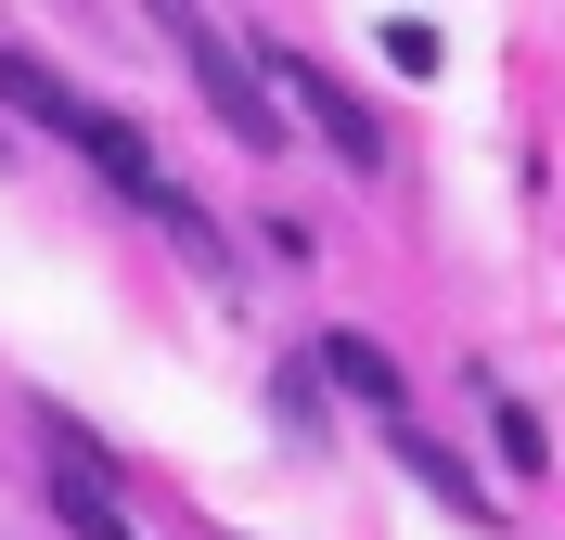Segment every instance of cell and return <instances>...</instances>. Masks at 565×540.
<instances>
[{
  "label": "cell",
  "instance_id": "6da1fadb",
  "mask_svg": "<svg viewBox=\"0 0 565 540\" xmlns=\"http://www.w3.org/2000/svg\"><path fill=\"white\" fill-rule=\"evenodd\" d=\"M154 39H168L180 65H193V91L232 116V142H245V155H296V142H282V91L257 77V52L218 27V13H180V0H168V13H154Z\"/></svg>",
  "mask_w": 565,
  "mask_h": 540
},
{
  "label": "cell",
  "instance_id": "7a4b0ae2",
  "mask_svg": "<svg viewBox=\"0 0 565 540\" xmlns=\"http://www.w3.org/2000/svg\"><path fill=\"white\" fill-rule=\"evenodd\" d=\"M245 52H257V77H270L282 104H296V116H309V129H321V155H334V168H360V180L386 168V116L360 104L348 77L321 65V52H296V39H245Z\"/></svg>",
  "mask_w": 565,
  "mask_h": 540
},
{
  "label": "cell",
  "instance_id": "3957f363",
  "mask_svg": "<svg viewBox=\"0 0 565 540\" xmlns=\"http://www.w3.org/2000/svg\"><path fill=\"white\" fill-rule=\"evenodd\" d=\"M321 387H348V399H373V412H386V425H398V412H412V373H398V348H386V335H360V322H334V335H321Z\"/></svg>",
  "mask_w": 565,
  "mask_h": 540
},
{
  "label": "cell",
  "instance_id": "277c9868",
  "mask_svg": "<svg viewBox=\"0 0 565 540\" xmlns=\"http://www.w3.org/2000/svg\"><path fill=\"white\" fill-rule=\"evenodd\" d=\"M0 104L26 116V129H52V142H77V129H90V91H77V77H52L39 52H13V39H0Z\"/></svg>",
  "mask_w": 565,
  "mask_h": 540
},
{
  "label": "cell",
  "instance_id": "5b68a950",
  "mask_svg": "<svg viewBox=\"0 0 565 540\" xmlns=\"http://www.w3.org/2000/svg\"><path fill=\"white\" fill-rule=\"evenodd\" d=\"M386 451H398V464H412V489H424V502H450V515H476V528H489V476L462 464V451H437V437H424L412 412H398V425H386Z\"/></svg>",
  "mask_w": 565,
  "mask_h": 540
},
{
  "label": "cell",
  "instance_id": "8992f818",
  "mask_svg": "<svg viewBox=\"0 0 565 540\" xmlns=\"http://www.w3.org/2000/svg\"><path fill=\"white\" fill-rule=\"evenodd\" d=\"M77 155H90V168H104V193H129V207H154V193H168V168H154V142H141V129H129L116 104H90V129H77Z\"/></svg>",
  "mask_w": 565,
  "mask_h": 540
},
{
  "label": "cell",
  "instance_id": "52a82bcc",
  "mask_svg": "<svg viewBox=\"0 0 565 540\" xmlns=\"http://www.w3.org/2000/svg\"><path fill=\"white\" fill-rule=\"evenodd\" d=\"M39 489H52V515H65L77 540H141V528H129V502H116V476H90V464H52Z\"/></svg>",
  "mask_w": 565,
  "mask_h": 540
},
{
  "label": "cell",
  "instance_id": "ba28073f",
  "mask_svg": "<svg viewBox=\"0 0 565 540\" xmlns=\"http://www.w3.org/2000/svg\"><path fill=\"white\" fill-rule=\"evenodd\" d=\"M141 219H168V232H180V257H193V271H232V232H218V219L193 207L180 180H168V193H154V207H141Z\"/></svg>",
  "mask_w": 565,
  "mask_h": 540
},
{
  "label": "cell",
  "instance_id": "9c48e42d",
  "mask_svg": "<svg viewBox=\"0 0 565 540\" xmlns=\"http://www.w3.org/2000/svg\"><path fill=\"white\" fill-rule=\"evenodd\" d=\"M489 437H501V464H514V476H553V425H540L527 399H489Z\"/></svg>",
  "mask_w": 565,
  "mask_h": 540
},
{
  "label": "cell",
  "instance_id": "30bf717a",
  "mask_svg": "<svg viewBox=\"0 0 565 540\" xmlns=\"http://www.w3.org/2000/svg\"><path fill=\"white\" fill-rule=\"evenodd\" d=\"M270 412L296 437H321V360H282V373H270Z\"/></svg>",
  "mask_w": 565,
  "mask_h": 540
},
{
  "label": "cell",
  "instance_id": "8fae6325",
  "mask_svg": "<svg viewBox=\"0 0 565 540\" xmlns=\"http://www.w3.org/2000/svg\"><path fill=\"white\" fill-rule=\"evenodd\" d=\"M386 65H398V77H437L450 52H437V27H424V13H386Z\"/></svg>",
  "mask_w": 565,
  "mask_h": 540
}]
</instances>
